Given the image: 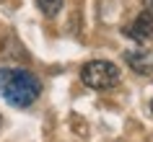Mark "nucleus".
<instances>
[{"label": "nucleus", "instance_id": "f257e3e1", "mask_svg": "<svg viewBox=\"0 0 153 142\" xmlns=\"http://www.w3.org/2000/svg\"><path fill=\"white\" fill-rule=\"evenodd\" d=\"M42 93L39 78L29 70L21 67H0V96L16 106V109H26L31 106Z\"/></svg>", "mask_w": 153, "mask_h": 142}, {"label": "nucleus", "instance_id": "f03ea898", "mask_svg": "<svg viewBox=\"0 0 153 142\" xmlns=\"http://www.w3.org/2000/svg\"><path fill=\"white\" fill-rule=\"evenodd\" d=\"M120 78H122L120 67L109 60H91L81 70V80L94 90H109V88L120 85Z\"/></svg>", "mask_w": 153, "mask_h": 142}, {"label": "nucleus", "instance_id": "7ed1b4c3", "mask_svg": "<svg viewBox=\"0 0 153 142\" xmlns=\"http://www.w3.org/2000/svg\"><path fill=\"white\" fill-rule=\"evenodd\" d=\"M125 36H130V39L137 41V44L151 41V36H153V16L148 10H143L130 26H125Z\"/></svg>", "mask_w": 153, "mask_h": 142}, {"label": "nucleus", "instance_id": "20e7f679", "mask_svg": "<svg viewBox=\"0 0 153 142\" xmlns=\"http://www.w3.org/2000/svg\"><path fill=\"white\" fill-rule=\"evenodd\" d=\"M125 62L137 75H151L153 72V57L148 52H143V49H130V52H125Z\"/></svg>", "mask_w": 153, "mask_h": 142}, {"label": "nucleus", "instance_id": "39448f33", "mask_svg": "<svg viewBox=\"0 0 153 142\" xmlns=\"http://www.w3.org/2000/svg\"><path fill=\"white\" fill-rule=\"evenodd\" d=\"M36 5H39V10L47 18H55L62 10V0H36Z\"/></svg>", "mask_w": 153, "mask_h": 142}, {"label": "nucleus", "instance_id": "423d86ee", "mask_svg": "<svg viewBox=\"0 0 153 142\" xmlns=\"http://www.w3.org/2000/svg\"><path fill=\"white\" fill-rule=\"evenodd\" d=\"M143 5H145V10L153 16V0H143Z\"/></svg>", "mask_w": 153, "mask_h": 142}, {"label": "nucleus", "instance_id": "0eeeda50", "mask_svg": "<svg viewBox=\"0 0 153 142\" xmlns=\"http://www.w3.org/2000/svg\"><path fill=\"white\" fill-rule=\"evenodd\" d=\"M151 111H153V101H151Z\"/></svg>", "mask_w": 153, "mask_h": 142}]
</instances>
